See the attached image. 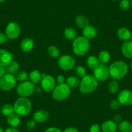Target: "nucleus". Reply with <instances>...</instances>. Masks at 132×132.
I'll list each match as a JSON object with an SVG mask.
<instances>
[{
    "label": "nucleus",
    "instance_id": "obj_38",
    "mask_svg": "<svg viewBox=\"0 0 132 132\" xmlns=\"http://www.w3.org/2000/svg\"><path fill=\"white\" fill-rule=\"evenodd\" d=\"M9 38L7 37V35L4 33L0 32V44H4L6 42L8 41Z\"/></svg>",
    "mask_w": 132,
    "mask_h": 132
},
{
    "label": "nucleus",
    "instance_id": "obj_13",
    "mask_svg": "<svg viewBox=\"0 0 132 132\" xmlns=\"http://www.w3.org/2000/svg\"><path fill=\"white\" fill-rule=\"evenodd\" d=\"M12 60H13V54L5 49H0V65H7Z\"/></svg>",
    "mask_w": 132,
    "mask_h": 132
},
{
    "label": "nucleus",
    "instance_id": "obj_18",
    "mask_svg": "<svg viewBox=\"0 0 132 132\" xmlns=\"http://www.w3.org/2000/svg\"><path fill=\"white\" fill-rule=\"evenodd\" d=\"M7 122L11 128H16L20 123V115L16 113H12L7 117Z\"/></svg>",
    "mask_w": 132,
    "mask_h": 132
},
{
    "label": "nucleus",
    "instance_id": "obj_9",
    "mask_svg": "<svg viewBox=\"0 0 132 132\" xmlns=\"http://www.w3.org/2000/svg\"><path fill=\"white\" fill-rule=\"evenodd\" d=\"M109 76V69L104 63H101L98 67L94 70V77L98 81L104 82L108 78Z\"/></svg>",
    "mask_w": 132,
    "mask_h": 132
},
{
    "label": "nucleus",
    "instance_id": "obj_33",
    "mask_svg": "<svg viewBox=\"0 0 132 132\" xmlns=\"http://www.w3.org/2000/svg\"><path fill=\"white\" fill-rule=\"evenodd\" d=\"M75 74L78 78H84L86 75V69L82 66H77L75 69Z\"/></svg>",
    "mask_w": 132,
    "mask_h": 132
},
{
    "label": "nucleus",
    "instance_id": "obj_6",
    "mask_svg": "<svg viewBox=\"0 0 132 132\" xmlns=\"http://www.w3.org/2000/svg\"><path fill=\"white\" fill-rule=\"evenodd\" d=\"M35 86L30 81L20 82L17 86L16 91L18 95L21 97H27L35 92Z\"/></svg>",
    "mask_w": 132,
    "mask_h": 132
},
{
    "label": "nucleus",
    "instance_id": "obj_34",
    "mask_svg": "<svg viewBox=\"0 0 132 132\" xmlns=\"http://www.w3.org/2000/svg\"><path fill=\"white\" fill-rule=\"evenodd\" d=\"M120 8L123 11H127L131 7V2L129 0H122L120 2Z\"/></svg>",
    "mask_w": 132,
    "mask_h": 132
},
{
    "label": "nucleus",
    "instance_id": "obj_41",
    "mask_svg": "<svg viewBox=\"0 0 132 132\" xmlns=\"http://www.w3.org/2000/svg\"><path fill=\"white\" fill-rule=\"evenodd\" d=\"M122 120V117L120 115H116L113 117V121L115 122V123H120Z\"/></svg>",
    "mask_w": 132,
    "mask_h": 132
},
{
    "label": "nucleus",
    "instance_id": "obj_19",
    "mask_svg": "<svg viewBox=\"0 0 132 132\" xmlns=\"http://www.w3.org/2000/svg\"><path fill=\"white\" fill-rule=\"evenodd\" d=\"M97 35V30L96 28L93 26L89 25L87 27L84 29L83 35L84 37L87 39H93Z\"/></svg>",
    "mask_w": 132,
    "mask_h": 132
},
{
    "label": "nucleus",
    "instance_id": "obj_31",
    "mask_svg": "<svg viewBox=\"0 0 132 132\" xmlns=\"http://www.w3.org/2000/svg\"><path fill=\"white\" fill-rule=\"evenodd\" d=\"M14 106L11 104L4 105L2 108V113L5 116H9L11 113H14Z\"/></svg>",
    "mask_w": 132,
    "mask_h": 132
},
{
    "label": "nucleus",
    "instance_id": "obj_5",
    "mask_svg": "<svg viewBox=\"0 0 132 132\" xmlns=\"http://www.w3.org/2000/svg\"><path fill=\"white\" fill-rule=\"evenodd\" d=\"M71 94L70 87L66 84H62L55 87L53 92V98L58 101H61L68 98Z\"/></svg>",
    "mask_w": 132,
    "mask_h": 132
},
{
    "label": "nucleus",
    "instance_id": "obj_20",
    "mask_svg": "<svg viewBox=\"0 0 132 132\" xmlns=\"http://www.w3.org/2000/svg\"><path fill=\"white\" fill-rule=\"evenodd\" d=\"M117 36L121 40L128 41L131 38V34L128 29L126 27H121L117 30Z\"/></svg>",
    "mask_w": 132,
    "mask_h": 132
},
{
    "label": "nucleus",
    "instance_id": "obj_24",
    "mask_svg": "<svg viewBox=\"0 0 132 132\" xmlns=\"http://www.w3.org/2000/svg\"><path fill=\"white\" fill-rule=\"evenodd\" d=\"M64 36L69 40H74L77 38V32L73 28H67L64 30Z\"/></svg>",
    "mask_w": 132,
    "mask_h": 132
},
{
    "label": "nucleus",
    "instance_id": "obj_27",
    "mask_svg": "<svg viewBox=\"0 0 132 132\" xmlns=\"http://www.w3.org/2000/svg\"><path fill=\"white\" fill-rule=\"evenodd\" d=\"M30 81L33 84H38L42 79V74L38 70L32 71L29 75Z\"/></svg>",
    "mask_w": 132,
    "mask_h": 132
},
{
    "label": "nucleus",
    "instance_id": "obj_29",
    "mask_svg": "<svg viewBox=\"0 0 132 132\" xmlns=\"http://www.w3.org/2000/svg\"><path fill=\"white\" fill-rule=\"evenodd\" d=\"M47 52L49 55L52 58H58L60 56L59 49L56 47L54 46V45H51L50 47H49L47 49Z\"/></svg>",
    "mask_w": 132,
    "mask_h": 132
},
{
    "label": "nucleus",
    "instance_id": "obj_40",
    "mask_svg": "<svg viewBox=\"0 0 132 132\" xmlns=\"http://www.w3.org/2000/svg\"><path fill=\"white\" fill-rule=\"evenodd\" d=\"M45 132H62L58 128H54V127H51V128H48L45 130Z\"/></svg>",
    "mask_w": 132,
    "mask_h": 132
},
{
    "label": "nucleus",
    "instance_id": "obj_11",
    "mask_svg": "<svg viewBox=\"0 0 132 132\" xmlns=\"http://www.w3.org/2000/svg\"><path fill=\"white\" fill-rule=\"evenodd\" d=\"M41 87H42L43 90L47 93L53 91L56 87L55 80L52 76L45 75L42 77Z\"/></svg>",
    "mask_w": 132,
    "mask_h": 132
},
{
    "label": "nucleus",
    "instance_id": "obj_44",
    "mask_svg": "<svg viewBox=\"0 0 132 132\" xmlns=\"http://www.w3.org/2000/svg\"><path fill=\"white\" fill-rule=\"evenodd\" d=\"M4 132H20V131L18 130V129H16L15 128H11L6 129Z\"/></svg>",
    "mask_w": 132,
    "mask_h": 132
},
{
    "label": "nucleus",
    "instance_id": "obj_21",
    "mask_svg": "<svg viewBox=\"0 0 132 132\" xmlns=\"http://www.w3.org/2000/svg\"><path fill=\"white\" fill-rule=\"evenodd\" d=\"M34 41L31 38H25L21 43V49L24 52H29L34 47Z\"/></svg>",
    "mask_w": 132,
    "mask_h": 132
},
{
    "label": "nucleus",
    "instance_id": "obj_22",
    "mask_svg": "<svg viewBox=\"0 0 132 132\" xmlns=\"http://www.w3.org/2000/svg\"><path fill=\"white\" fill-rule=\"evenodd\" d=\"M75 23L78 27L83 29L89 25V21L88 19L86 16L82 15L78 16L76 18Z\"/></svg>",
    "mask_w": 132,
    "mask_h": 132
},
{
    "label": "nucleus",
    "instance_id": "obj_51",
    "mask_svg": "<svg viewBox=\"0 0 132 132\" xmlns=\"http://www.w3.org/2000/svg\"><path fill=\"white\" fill-rule=\"evenodd\" d=\"M113 1H119V0H113Z\"/></svg>",
    "mask_w": 132,
    "mask_h": 132
},
{
    "label": "nucleus",
    "instance_id": "obj_39",
    "mask_svg": "<svg viewBox=\"0 0 132 132\" xmlns=\"http://www.w3.org/2000/svg\"><path fill=\"white\" fill-rule=\"evenodd\" d=\"M65 79L63 75H59L57 77V82H58L59 84H65Z\"/></svg>",
    "mask_w": 132,
    "mask_h": 132
},
{
    "label": "nucleus",
    "instance_id": "obj_43",
    "mask_svg": "<svg viewBox=\"0 0 132 132\" xmlns=\"http://www.w3.org/2000/svg\"><path fill=\"white\" fill-rule=\"evenodd\" d=\"M5 73V69L3 66L0 65V78H2Z\"/></svg>",
    "mask_w": 132,
    "mask_h": 132
},
{
    "label": "nucleus",
    "instance_id": "obj_8",
    "mask_svg": "<svg viewBox=\"0 0 132 132\" xmlns=\"http://www.w3.org/2000/svg\"><path fill=\"white\" fill-rule=\"evenodd\" d=\"M58 63L63 70H71L75 65V60L70 55H63L59 58Z\"/></svg>",
    "mask_w": 132,
    "mask_h": 132
},
{
    "label": "nucleus",
    "instance_id": "obj_50",
    "mask_svg": "<svg viewBox=\"0 0 132 132\" xmlns=\"http://www.w3.org/2000/svg\"><path fill=\"white\" fill-rule=\"evenodd\" d=\"M131 68H132V62H131Z\"/></svg>",
    "mask_w": 132,
    "mask_h": 132
},
{
    "label": "nucleus",
    "instance_id": "obj_45",
    "mask_svg": "<svg viewBox=\"0 0 132 132\" xmlns=\"http://www.w3.org/2000/svg\"><path fill=\"white\" fill-rule=\"evenodd\" d=\"M42 87H41L40 86H36L35 87V92H36V93H42Z\"/></svg>",
    "mask_w": 132,
    "mask_h": 132
},
{
    "label": "nucleus",
    "instance_id": "obj_23",
    "mask_svg": "<svg viewBox=\"0 0 132 132\" xmlns=\"http://www.w3.org/2000/svg\"><path fill=\"white\" fill-rule=\"evenodd\" d=\"M87 66L89 69H92V70H95L96 68H97L99 66L100 63V61H99L98 58H96L95 56H90L88 57L86 61Z\"/></svg>",
    "mask_w": 132,
    "mask_h": 132
},
{
    "label": "nucleus",
    "instance_id": "obj_35",
    "mask_svg": "<svg viewBox=\"0 0 132 132\" xmlns=\"http://www.w3.org/2000/svg\"><path fill=\"white\" fill-rule=\"evenodd\" d=\"M36 122L35 120H30L27 122V128L28 129V130L31 131L33 130L36 128Z\"/></svg>",
    "mask_w": 132,
    "mask_h": 132
},
{
    "label": "nucleus",
    "instance_id": "obj_25",
    "mask_svg": "<svg viewBox=\"0 0 132 132\" xmlns=\"http://www.w3.org/2000/svg\"><path fill=\"white\" fill-rule=\"evenodd\" d=\"M119 129L121 132H131L132 124L126 120L120 122L119 124Z\"/></svg>",
    "mask_w": 132,
    "mask_h": 132
},
{
    "label": "nucleus",
    "instance_id": "obj_48",
    "mask_svg": "<svg viewBox=\"0 0 132 132\" xmlns=\"http://www.w3.org/2000/svg\"><path fill=\"white\" fill-rule=\"evenodd\" d=\"M131 7H132V1L131 2Z\"/></svg>",
    "mask_w": 132,
    "mask_h": 132
},
{
    "label": "nucleus",
    "instance_id": "obj_16",
    "mask_svg": "<svg viewBox=\"0 0 132 132\" xmlns=\"http://www.w3.org/2000/svg\"><path fill=\"white\" fill-rule=\"evenodd\" d=\"M122 53L125 57L132 58V41H125L122 46Z\"/></svg>",
    "mask_w": 132,
    "mask_h": 132
},
{
    "label": "nucleus",
    "instance_id": "obj_12",
    "mask_svg": "<svg viewBox=\"0 0 132 132\" xmlns=\"http://www.w3.org/2000/svg\"><path fill=\"white\" fill-rule=\"evenodd\" d=\"M118 101L124 106H129L132 104V91L124 89L120 91L118 95Z\"/></svg>",
    "mask_w": 132,
    "mask_h": 132
},
{
    "label": "nucleus",
    "instance_id": "obj_42",
    "mask_svg": "<svg viewBox=\"0 0 132 132\" xmlns=\"http://www.w3.org/2000/svg\"><path fill=\"white\" fill-rule=\"evenodd\" d=\"M63 132H78V131L77 130L76 128H73V127H70V128H66Z\"/></svg>",
    "mask_w": 132,
    "mask_h": 132
},
{
    "label": "nucleus",
    "instance_id": "obj_2",
    "mask_svg": "<svg viewBox=\"0 0 132 132\" xmlns=\"http://www.w3.org/2000/svg\"><path fill=\"white\" fill-rule=\"evenodd\" d=\"M97 80L94 76L89 75L82 78L79 85V89L82 93L89 94L93 93L98 86Z\"/></svg>",
    "mask_w": 132,
    "mask_h": 132
},
{
    "label": "nucleus",
    "instance_id": "obj_32",
    "mask_svg": "<svg viewBox=\"0 0 132 132\" xmlns=\"http://www.w3.org/2000/svg\"><path fill=\"white\" fill-rule=\"evenodd\" d=\"M29 78V75L25 71H21L19 72L18 73L17 76H16V80L19 81V82H25L27 81V78Z\"/></svg>",
    "mask_w": 132,
    "mask_h": 132
},
{
    "label": "nucleus",
    "instance_id": "obj_4",
    "mask_svg": "<svg viewBox=\"0 0 132 132\" xmlns=\"http://www.w3.org/2000/svg\"><path fill=\"white\" fill-rule=\"evenodd\" d=\"M14 112L20 116L28 115L32 110L31 102L26 97L18 98L14 105Z\"/></svg>",
    "mask_w": 132,
    "mask_h": 132
},
{
    "label": "nucleus",
    "instance_id": "obj_46",
    "mask_svg": "<svg viewBox=\"0 0 132 132\" xmlns=\"http://www.w3.org/2000/svg\"><path fill=\"white\" fill-rule=\"evenodd\" d=\"M0 132H4V131H3V129L2 128H0Z\"/></svg>",
    "mask_w": 132,
    "mask_h": 132
},
{
    "label": "nucleus",
    "instance_id": "obj_15",
    "mask_svg": "<svg viewBox=\"0 0 132 132\" xmlns=\"http://www.w3.org/2000/svg\"><path fill=\"white\" fill-rule=\"evenodd\" d=\"M5 67V69L6 74H10L12 75L18 74L19 72V69H20V65H19L18 63L14 60H12L9 64Z\"/></svg>",
    "mask_w": 132,
    "mask_h": 132
},
{
    "label": "nucleus",
    "instance_id": "obj_36",
    "mask_svg": "<svg viewBox=\"0 0 132 132\" xmlns=\"http://www.w3.org/2000/svg\"><path fill=\"white\" fill-rule=\"evenodd\" d=\"M120 103L118 100H113L110 103V107L113 110H118L120 106Z\"/></svg>",
    "mask_w": 132,
    "mask_h": 132
},
{
    "label": "nucleus",
    "instance_id": "obj_26",
    "mask_svg": "<svg viewBox=\"0 0 132 132\" xmlns=\"http://www.w3.org/2000/svg\"><path fill=\"white\" fill-rule=\"evenodd\" d=\"M80 83V81L79 78L77 77H74V76L69 77L66 81V84L68 85L70 88L71 87L76 88V87H78Z\"/></svg>",
    "mask_w": 132,
    "mask_h": 132
},
{
    "label": "nucleus",
    "instance_id": "obj_28",
    "mask_svg": "<svg viewBox=\"0 0 132 132\" xmlns=\"http://www.w3.org/2000/svg\"><path fill=\"white\" fill-rule=\"evenodd\" d=\"M98 60L101 63H106L108 62L110 60V54L108 52L103 51L101 52L98 54Z\"/></svg>",
    "mask_w": 132,
    "mask_h": 132
},
{
    "label": "nucleus",
    "instance_id": "obj_47",
    "mask_svg": "<svg viewBox=\"0 0 132 132\" xmlns=\"http://www.w3.org/2000/svg\"><path fill=\"white\" fill-rule=\"evenodd\" d=\"M5 0H0V3H2V2H5Z\"/></svg>",
    "mask_w": 132,
    "mask_h": 132
},
{
    "label": "nucleus",
    "instance_id": "obj_3",
    "mask_svg": "<svg viewBox=\"0 0 132 132\" xmlns=\"http://www.w3.org/2000/svg\"><path fill=\"white\" fill-rule=\"evenodd\" d=\"M90 44L88 39L84 36H80L75 39L73 44V52L79 56L85 55L89 51Z\"/></svg>",
    "mask_w": 132,
    "mask_h": 132
},
{
    "label": "nucleus",
    "instance_id": "obj_14",
    "mask_svg": "<svg viewBox=\"0 0 132 132\" xmlns=\"http://www.w3.org/2000/svg\"><path fill=\"white\" fill-rule=\"evenodd\" d=\"M49 117V113L46 110H39L36 111L33 115L34 120L37 122H44L48 120Z\"/></svg>",
    "mask_w": 132,
    "mask_h": 132
},
{
    "label": "nucleus",
    "instance_id": "obj_1",
    "mask_svg": "<svg viewBox=\"0 0 132 132\" xmlns=\"http://www.w3.org/2000/svg\"><path fill=\"white\" fill-rule=\"evenodd\" d=\"M110 76L115 80H120L125 77L128 71L126 63L122 61H117L110 65L108 68Z\"/></svg>",
    "mask_w": 132,
    "mask_h": 132
},
{
    "label": "nucleus",
    "instance_id": "obj_7",
    "mask_svg": "<svg viewBox=\"0 0 132 132\" xmlns=\"http://www.w3.org/2000/svg\"><path fill=\"white\" fill-rule=\"evenodd\" d=\"M16 78L12 75H4L0 78V88L3 91H10L16 86Z\"/></svg>",
    "mask_w": 132,
    "mask_h": 132
},
{
    "label": "nucleus",
    "instance_id": "obj_10",
    "mask_svg": "<svg viewBox=\"0 0 132 132\" xmlns=\"http://www.w3.org/2000/svg\"><path fill=\"white\" fill-rule=\"evenodd\" d=\"M21 31L20 26L18 23L11 22L6 28V35L9 39H15L19 36Z\"/></svg>",
    "mask_w": 132,
    "mask_h": 132
},
{
    "label": "nucleus",
    "instance_id": "obj_30",
    "mask_svg": "<svg viewBox=\"0 0 132 132\" xmlns=\"http://www.w3.org/2000/svg\"><path fill=\"white\" fill-rule=\"evenodd\" d=\"M108 90L111 93H116L119 88V85L116 80L111 81L108 84Z\"/></svg>",
    "mask_w": 132,
    "mask_h": 132
},
{
    "label": "nucleus",
    "instance_id": "obj_37",
    "mask_svg": "<svg viewBox=\"0 0 132 132\" xmlns=\"http://www.w3.org/2000/svg\"><path fill=\"white\" fill-rule=\"evenodd\" d=\"M101 128L98 124H93L90 127L89 132H101Z\"/></svg>",
    "mask_w": 132,
    "mask_h": 132
},
{
    "label": "nucleus",
    "instance_id": "obj_49",
    "mask_svg": "<svg viewBox=\"0 0 132 132\" xmlns=\"http://www.w3.org/2000/svg\"><path fill=\"white\" fill-rule=\"evenodd\" d=\"M131 41H132V34H131Z\"/></svg>",
    "mask_w": 132,
    "mask_h": 132
},
{
    "label": "nucleus",
    "instance_id": "obj_17",
    "mask_svg": "<svg viewBox=\"0 0 132 132\" xmlns=\"http://www.w3.org/2000/svg\"><path fill=\"white\" fill-rule=\"evenodd\" d=\"M103 132H115L117 129V125L113 120H106L101 127Z\"/></svg>",
    "mask_w": 132,
    "mask_h": 132
}]
</instances>
